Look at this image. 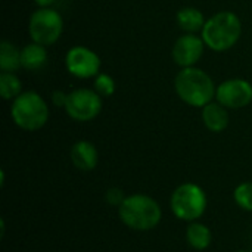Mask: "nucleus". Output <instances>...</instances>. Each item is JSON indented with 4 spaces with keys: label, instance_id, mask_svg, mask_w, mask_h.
I'll list each match as a JSON object with an SVG mask.
<instances>
[{
    "label": "nucleus",
    "instance_id": "obj_16",
    "mask_svg": "<svg viewBox=\"0 0 252 252\" xmlns=\"http://www.w3.org/2000/svg\"><path fill=\"white\" fill-rule=\"evenodd\" d=\"M22 68L21 63V50L7 40L0 43V69L1 72H16Z\"/></svg>",
    "mask_w": 252,
    "mask_h": 252
},
{
    "label": "nucleus",
    "instance_id": "obj_7",
    "mask_svg": "<svg viewBox=\"0 0 252 252\" xmlns=\"http://www.w3.org/2000/svg\"><path fill=\"white\" fill-rule=\"evenodd\" d=\"M102 105V96L94 89H77L68 93V100L63 109L71 120L87 123L100 114Z\"/></svg>",
    "mask_w": 252,
    "mask_h": 252
},
{
    "label": "nucleus",
    "instance_id": "obj_11",
    "mask_svg": "<svg viewBox=\"0 0 252 252\" xmlns=\"http://www.w3.org/2000/svg\"><path fill=\"white\" fill-rule=\"evenodd\" d=\"M71 162L80 171H92L96 168L99 161L97 149L89 140H78L72 145L71 152Z\"/></svg>",
    "mask_w": 252,
    "mask_h": 252
},
{
    "label": "nucleus",
    "instance_id": "obj_12",
    "mask_svg": "<svg viewBox=\"0 0 252 252\" xmlns=\"http://www.w3.org/2000/svg\"><path fill=\"white\" fill-rule=\"evenodd\" d=\"M202 121L205 127L213 133H221L229 126L227 108L219 102H210L202 108Z\"/></svg>",
    "mask_w": 252,
    "mask_h": 252
},
{
    "label": "nucleus",
    "instance_id": "obj_13",
    "mask_svg": "<svg viewBox=\"0 0 252 252\" xmlns=\"http://www.w3.org/2000/svg\"><path fill=\"white\" fill-rule=\"evenodd\" d=\"M176 21H177V25L188 34H196L202 31L207 22L202 12L192 6L182 7L176 15Z\"/></svg>",
    "mask_w": 252,
    "mask_h": 252
},
{
    "label": "nucleus",
    "instance_id": "obj_9",
    "mask_svg": "<svg viewBox=\"0 0 252 252\" xmlns=\"http://www.w3.org/2000/svg\"><path fill=\"white\" fill-rule=\"evenodd\" d=\"M216 99L227 109H242L252 102V84L244 78H229L217 86Z\"/></svg>",
    "mask_w": 252,
    "mask_h": 252
},
{
    "label": "nucleus",
    "instance_id": "obj_10",
    "mask_svg": "<svg viewBox=\"0 0 252 252\" xmlns=\"http://www.w3.org/2000/svg\"><path fill=\"white\" fill-rule=\"evenodd\" d=\"M205 47L207 46L202 37L186 32L176 40L173 50H171V56H173L174 63L179 65L180 68L195 66L198 61L202 58Z\"/></svg>",
    "mask_w": 252,
    "mask_h": 252
},
{
    "label": "nucleus",
    "instance_id": "obj_4",
    "mask_svg": "<svg viewBox=\"0 0 252 252\" xmlns=\"http://www.w3.org/2000/svg\"><path fill=\"white\" fill-rule=\"evenodd\" d=\"M10 117L19 128L25 131H37L43 128L49 120V106L37 92H22L12 102Z\"/></svg>",
    "mask_w": 252,
    "mask_h": 252
},
{
    "label": "nucleus",
    "instance_id": "obj_21",
    "mask_svg": "<svg viewBox=\"0 0 252 252\" xmlns=\"http://www.w3.org/2000/svg\"><path fill=\"white\" fill-rule=\"evenodd\" d=\"M68 100V93L62 92V90H55L52 93V103L58 108H65Z\"/></svg>",
    "mask_w": 252,
    "mask_h": 252
},
{
    "label": "nucleus",
    "instance_id": "obj_18",
    "mask_svg": "<svg viewBox=\"0 0 252 252\" xmlns=\"http://www.w3.org/2000/svg\"><path fill=\"white\" fill-rule=\"evenodd\" d=\"M233 198L239 208H242L244 211L252 213V182L241 183L235 189Z\"/></svg>",
    "mask_w": 252,
    "mask_h": 252
},
{
    "label": "nucleus",
    "instance_id": "obj_6",
    "mask_svg": "<svg viewBox=\"0 0 252 252\" xmlns=\"http://www.w3.org/2000/svg\"><path fill=\"white\" fill-rule=\"evenodd\" d=\"M63 31V19L61 13L52 7H40L31 13L28 21V32L34 43L50 46L55 44Z\"/></svg>",
    "mask_w": 252,
    "mask_h": 252
},
{
    "label": "nucleus",
    "instance_id": "obj_14",
    "mask_svg": "<svg viewBox=\"0 0 252 252\" xmlns=\"http://www.w3.org/2000/svg\"><path fill=\"white\" fill-rule=\"evenodd\" d=\"M47 62L46 46L31 41L24 49H21V63L27 71H38Z\"/></svg>",
    "mask_w": 252,
    "mask_h": 252
},
{
    "label": "nucleus",
    "instance_id": "obj_20",
    "mask_svg": "<svg viewBox=\"0 0 252 252\" xmlns=\"http://www.w3.org/2000/svg\"><path fill=\"white\" fill-rule=\"evenodd\" d=\"M126 198H127V196L124 195V192H123L121 189H118V188H111V189H108L106 193H105L106 202H108L109 205H112V207H120V205L124 202Z\"/></svg>",
    "mask_w": 252,
    "mask_h": 252
},
{
    "label": "nucleus",
    "instance_id": "obj_17",
    "mask_svg": "<svg viewBox=\"0 0 252 252\" xmlns=\"http://www.w3.org/2000/svg\"><path fill=\"white\" fill-rule=\"evenodd\" d=\"M22 93L21 80L15 72H1L0 74V96L4 100H15Z\"/></svg>",
    "mask_w": 252,
    "mask_h": 252
},
{
    "label": "nucleus",
    "instance_id": "obj_3",
    "mask_svg": "<svg viewBox=\"0 0 252 252\" xmlns=\"http://www.w3.org/2000/svg\"><path fill=\"white\" fill-rule=\"evenodd\" d=\"M242 35V22L239 16L230 10H223L207 19L201 37L205 46L214 52H226L232 49Z\"/></svg>",
    "mask_w": 252,
    "mask_h": 252
},
{
    "label": "nucleus",
    "instance_id": "obj_1",
    "mask_svg": "<svg viewBox=\"0 0 252 252\" xmlns=\"http://www.w3.org/2000/svg\"><path fill=\"white\" fill-rule=\"evenodd\" d=\"M174 90L180 100L193 108H204L216 97L213 78L201 68H182L174 78Z\"/></svg>",
    "mask_w": 252,
    "mask_h": 252
},
{
    "label": "nucleus",
    "instance_id": "obj_22",
    "mask_svg": "<svg viewBox=\"0 0 252 252\" xmlns=\"http://www.w3.org/2000/svg\"><path fill=\"white\" fill-rule=\"evenodd\" d=\"M34 3H35L38 7H50L52 4L56 3V0H34Z\"/></svg>",
    "mask_w": 252,
    "mask_h": 252
},
{
    "label": "nucleus",
    "instance_id": "obj_19",
    "mask_svg": "<svg viewBox=\"0 0 252 252\" xmlns=\"http://www.w3.org/2000/svg\"><path fill=\"white\" fill-rule=\"evenodd\" d=\"M94 90L102 96V97H109L115 93V80L109 75V74H105V72H99L96 77H94Z\"/></svg>",
    "mask_w": 252,
    "mask_h": 252
},
{
    "label": "nucleus",
    "instance_id": "obj_2",
    "mask_svg": "<svg viewBox=\"0 0 252 252\" xmlns=\"http://www.w3.org/2000/svg\"><path fill=\"white\" fill-rule=\"evenodd\" d=\"M118 216L128 229L148 232L159 224L162 210L152 196L145 193H133L118 207Z\"/></svg>",
    "mask_w": 252,
    "mask_h": 252
},
{
    "label": "nucleus",
    "instance_id": "obj_8",
    "mask_svg": "<svg viewBox=\"0 0 252 252\" xmlns=\"http://www.w3.org/2000/svg\"><path fill=\"white\" fill-rule=\"evenodd\" d=\"M65 66L71 75L87 80L100 72L102 62L94 50L86 46H74L65 55Z\"/></svg>",
    "mask_w": 252,
    "mask_h": 252
},
{
    "label": "nucleus",
    "instance_id": "obj_5",
    "mask_svg": "<svg viewBox=\"0 0 252 252\" xmlns=\"http://www.w3.org/2000/svg\"><path fill=\"white\" fill-rule=\"evenodd\" d=\"M208 199L204 189L195 183H182L171 195L170 207L173 214L183 221H196L207 210Z\"/></svg>",
    "mask_w": 252,
    "mask_h": 252
},
{
    "label": "nucleus",
    "instance_id": "obj_15",
    "mask_svg": "<svg viewBox=\"0 0 252 252\" xmlns=\"http://www.w3.org/2000/svg\"><path fill=\"white\" fill-rule=\"evenodd\" d=\"M186 241L188 244L198 251H204L211 245L213 235L208 226L199 221H192L186 229Z\"/></svg>",
    "mask_w": 252,
    "mask_h": 252
},
{
    "label": "nucleus",
    "instance_id": "obj_23",
    "mask_svg": "<svg viewBox=\"0 0 252 252\" xmlns=\"http://www.w3.org/2000/svg\"><path fill=\"white\" fill-rule=\"evenodd\" d=\"M239 252H252V251H239Z\"/></svg>",
    "mask_w": 252,
    "mask_h": 252
}]
</instances>
